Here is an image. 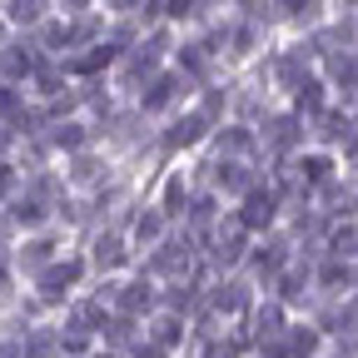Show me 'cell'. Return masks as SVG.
I'll return each mask as SVG.
<instances>
[{"label":"cell","mask_w":358,"mask_h":358,"mask_svg":"<svg viewBox=\"0 0 358 358\" xmlns=\"http://www.w3.org/2000/svg\"><path fill=\"white\" fill-rule=\"evenodd\" d=\"M90 289V268H85V259H80V249H65L45 274H35L30 279V303L40 308V313H55V308H65L75 294H85Z\"/></svg>","instance_id":"obj_1"},{"label":"cell","mask_w":358,"mask_h":358,"mask_svg":"<svg viewBox=\"0 0 358 358\" xmlns=\"http://www.w3.org/2000/svg\"><path fill=\"white\" fill-rule=\"evenodd\" d=\"M80 259H85V268H90V284L95 279H124L134 264V249H129V239H124V229H115V224H105V229H90L85 234V244H80Z\"/></svg>","instance_id":"obj_2"},{"label":"cell","mask_w":358,"mask_h":358,"mask_svg":"<svg viewBox=\"0 0 358 358\" xmlns=\"http://www.w3.org/2000/svg\"><path fill=\"white\" fill-rule=\"evenodd\" d=\"M110 313H124V319L145 324L150 313H159V284L140 268H129L124 279H115V299H110Z\"/></svg>","instance_id":"obj_3"},{"label":"cell","mask_w":358,"mask_h":358,"mask_svg":"<svg viewBox=\"0 0 358 358\" xmlns=\"http://www.w3.org/2000/svg\"><path fill=\"white\" fill-rule=\"evenodd\" d=\"M120 229H124V239H129V249H134V259H145L150 249H159L169 234H174V224L150 204V199H140V204H134L129 214H124V224H120Z\"/></svg>","instance_id":"obj_4"},{"label":"cell","mask_w":358,"mask_h":358,"mask_svg":"<svg viewBox=\"0 0 358 358\" xmlns=\"http://www.w3.org/2000/svg\"><path fill=\"white\" fill-rule=\"evenodd\" d=\"M70 249V234L65 229H45V234H30V239H20L15 244V259H10V268L15 274H25V279H35V274H45L60 254Z\"/></svg>","instance_id":"obj_5"},{"label":"cell","mask_w":358,"mask_h":358,"mask_svg":"<svg viewBox=\"0 0 358 358\" xmlns=\"http://www.w3.org/2000/svg\"><path fill=\"white\" fill-rule=\"evenodd\" d=\"M85 358H124V353H110V348H100V343H95V348H90Z\"/></svg>","instance_id":"obj_6"}]
</instances>
